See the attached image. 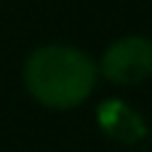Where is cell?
Masks as SVG:
<instances>
[{"mask_svg": "<svg viewBox=\"0 0 152 152\" xmlns=\"http://www.w3.org/2000/svg\"><path fill=\"white\" fill-rule=\"evenodd\" d=\"M21 77L29 96L43 107L72 110L94 94L99 69L86 51L64 43H48L27 56Z\"/></svg>", "mask_w": 152, "mask_h": 152, "instance_id": "cell-1", "label": "cell"}, {"mask_svg": "<svg viewBox=\"0 0 152 152\" xmlns=\"http://www.w3.org/2000/svg\"><path fill=\"white\" fill-rule=\"evenodd\" d=\"M99 75L115 86H139L152 77V37L126 35L112 40L99 61Z\"/></svg>", "mask_w": 152, "mask_h": 152, "instance_id": "cell-2", "label": "cell"}]
</instances>
